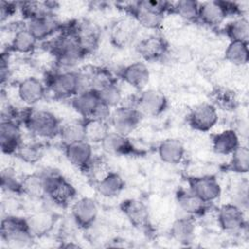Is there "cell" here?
Wrapping results in <instances>:
<instances>
[{
    "mask_svg": "<svg viewBox=\"0 0 249 249\" xmlns=\"http://www.w3.org/2000/svg\"><path fill=\"white\" fill-rule=\"evenodd\" d=\"M48 45L50 51L55 57L57 65L61 68H71L77 65L87 55L80 46L72 22L63 25L57 36L50 41Z\"/></svg>",
    "mask_w": 249,
    "mask_h": 249,
    "instance_id": "6da1fadb",
    "label": "cell"
},
{
    "mask_svg": "<svg viewBox=\"0 0 249 249\" xmlns=\"http://www.w3.org/2000/svg\"><path fill=\"white\" fill-rule=\"evenodd\" d=\"M171 7L172 2L144 0L132 2L124 9L138 25L148 29H158L161 26L165 14L171 13Z\"/></svg>",
    "mask_w": 249,
    "mask_h": 249,
    "instance_id": "7a4b0ae2",
    "label": "cell"
},
{
    "mask_svg": "<svg viewBox=\"0 0 249 249\" xmlns=\"http://www.w3.org/2000/svg\"><path fill=\"white\" fill-rule=\"evenodd\" d=\"M19 122L30 133L45 139L57 136L61 127L58 118L53 113L32 107L20 112Z\"/></svg>",
    "mask_w": 249,
    "mask_h": 249,
    "instance_id": "3957f363",
    "label": "cell"
},
{
    "mask_svg": "<svg viewBox=\"0 0 249 249\" xmlns=\"http://www.w3.org/2000/svg\"><path fill=\"white\" fill-rule=\"evenodd\" d=\"M0 235L2 241L12 248L29 247L35 239L26 219L13 215H8L2 219Z\"/></svg>",
    "mask_w": 249,
    "mask_h": 249,
    "instance_id": "277c9868",
    "label": "cell"
},
{
    "mask_svg": "<svg viewBox=\"0 0 249 249\" xmlns=\"http://www.w3.org/2000/svg\"><path fill=\"white\" fill-rule=\"evenodd\" d=\"M42 174L46 196L60 207H67L76 197L75 187L54 169L43 170Z\"/></svg>",
    "mask_w": 249,
    "mask_h": 249,
    "instance_id": "5b68a950",
    "label": "cell"
},
{
    "mask_svg": "<svg viewBox=\"0 0 249 249\" xmlns=\"http://www.w3.org/2000/svg\"><path fill=\"white\" fill-rule=\"evenodd\" d=\"M45 84L47 89L56 99H71L82 90L81 76L78 71L63 70L51 73Z\"/></svg>",
    "mask_w": 249,
    "mask_h": 249,
    "instance_id": "8992f818",
    "label": "cell"
},
{
    "mask_svg": "<svg viewBox=\"0 0 249 249\" xmlns=\"http://www.w3.org/2000/svg\"><path fill=\"white\" fill-rule=\"evenodd\" d=\"M240 7L231 1H205L199 3L198 21L209 27H218L229 17L241 15Z\"/></svg>",
    "mask_w": 249,
    "mask_h": 249,
    "instance_id": "52a82bcc",
    "label": "cell"
},
{
    "mask_svg": "<svg viewBox=\"0 0 249 249\" xmlns=\"http://www.w3.org/2000/svg\"><path fill=\"white\" fill-rule=\"evenodd\" d=\"M143 115L133 105L118 106L112 110L109 124L113 131L128 136L140 124Z\"/></svg>",
    "mask_w": 249,
    "mask_h": 249,
    "instance_id": "ba28073f",
    "label": "cell"
},
{
    "mask_svg": "<svg viewBox=\"0 0 249 249\" xmlns=\"http://www.w3.org/2000/svg\"><path fill=\"white\" fill-rule=\"evenodd\" d=\"M119 207L121 212L134 228L146 232L152 231L150 212L142 200L126 198L120 203Z\"/></svg>",
    "mask_w": 249,
    "mask_h": 249,
    "instance_id": "9c48e42d",
    "label": "cell"
},
{
    "mask_svg": "<svg viewBox=\"0 0 249 249\" xmlns=\"http://www.w3.org/2000/svg\"><path fill=\"white\" fill-rule=\"evenodd\" d=\"M138 26V23L129 16L114 21L109 31L112 45L119 49L129 47L137 36Z\"/></svg>",
    "mask_w": 249,
    "mask_h": 249,
    "instance_id": "30bf717a",
    "label": "cell"
},
{
    "mask_svg": "<svg viewBox=\"0 0 249 249\" xmlns=\"http://www.w3.org/2000/svg\"><path fill=\"white\" fill-rule=\"evenodd\" d=\"M186 182L188 189L207 203L215 201L222 194V188L218 180L212 175L188 176Z\"/></svg>",
    "mask_w": 249,
    "mask_h": 249,
    "instance_id": "8fae6325",
    "label": "cell"
},
{
    "mask_svg": "<svg viewBox=\"0 0 249 249\" xmlns=\"http://www.w3.org/2000/svg\"><path fill=\"white\" fill-rule=\"evenodd\" d=\"M74 32L80 46L86 54L92 53L99 46L101 31L99 26L89 19H81L72 22Z\"/></svg>",
    "mask_w": 249,
    "mask_h": 249,
    "instance_id": "7c38bea8",
    "label": "cell"
},
{
    "mask_svg": "<svg viewBox=\"0 0 249 249\" xmlns=\"http://www.w3.org/2000/svg\"><path fill=\"white\" fill-rule=\"evenodd\" d=\"M133 106L136 107L143 116L158 117L167 109L168 100L160 90L146 89L136 97Z\"/></svg>",
    "mask_w": 249,
    "mask_h": 249,
    "instance_id": "4fadbf2b",
    "label": "cell"
},
{
    "mask_svg": "<svg viewBox=\"0 0 249 249\" xmlns=\"http://www.w3.org/2000/svg\"><path fill=\"white\" fill-rule=\"evenodd\" d=\"M219 119L218 110L210 102H203L196 105L188 116L189 125L197 131L207 132L217 124Z\"/></svg>",
    "mask_w": 249,
    "mask_h": 249,
    "instance_id": "5bb4252c",
    "label": "cell"
},
{
    "mask_svg": "<svg viewBox=\"0 0 249 249\" xmlns=\"http://www.w3.org/2000/svg\"><path fill=\"white\" fill-rule=\"evenodd\" d=\"M71 217L80 229H91L98 217V206L95 200L90 197L79 198L71 207Z\"/></svg>",
    "mask_w": 249,
    "mask_h": 249,
    "instance_id": "9a60e30c",
    "label": "cell"
},
{
    "mask_svg": "<svg viewBox=\"0 0 249 249\" xmlns=\"http://www.w3.org/2000/svg\"><path fill=\"white\" fill-rule=\"evenodd\" d=\"M22 143L20 122L18 120H1L0 147L2 153L6 155H16Z\"/></svg>",
    "mask_w": 249,
    "mask_h": 249,
    "instance_id": "2e32d148",
    "label": "cell"
},
{
    "mask_svg": "<svg viewBox=\"0 0 249 249\" xmlns=\"http://www.w3.org/2000/svg\"><path fill=\"white\" fill-rule=\"evenodd\" d=\"M168 43L158 35H150L139 40L135 45V51L145 61H158L168 53Z\"/></svg>",
    "mask_w": 249,
    "mask_h": 249,
    "instance_id": "e0dca14e",
    "label": "cell"
},
{
    "mask_svg": "<svg viewBox=\"0 0 249 249\" xmlns=\"http://www.w3.org/2000/svg\"><path fill=\"white\" fill-rule=\"evenodd\" d=\"M217 219L220 228L227 232H237L246 228L243 210L231 202L219 208Z\"/></svg>",
    "mask_w": 249,
    "mask_h": 249,
    "instance_id": "ac0fdd59",
    "label": "cell"
},
{
    "mask_svg": "<svg viewBox=\"0 0 249 249\" xmlns=\"http://www.w3.org/2000/svg\"><path fill=\"white\" fill-rule=\"evenodd\" d=\"M102 150L114 156H140L143 152L137 149L128 136L122 135L115 131H110L100 143Z\"/></svg>",
    "mask_w": 249,
    "mask_h": 249,
    "instance_id": "d6986e66",
    "label": "cell"
},
{
    "mask_svg": "<svg viewBox=\"0 0 249 249\" xmlns=\"http://www.w3.org/2000/svg\"><path fill=\"white\" fill-rule=\"evenodd\" d=\"M175 198L179 209L185 215L193 218L205 215L210 204L203 201L188 188H179L175 194Z\"/></svg>",
    "mask_w": 249,
    "mask_h": 249,
    "instance_id": "ffe728a7",
    "label": "cell"
},
{
    "mask_svg": "<svg viewBox=\"0 0 249 249\" xmlns=\"http://www.w3.org/2000/svg\"><path fill=\"white\" fill-rule=\"evenodd\" d=\"M25 26L39 42L47 40L54 33L59 32L63 25L58 21L53 13H50L44 17L27 20Z\"/></svg>",
    "mask_w": 249,
    "mask_h": 249,
    "instance_id": "44dd1931",
    "label": "cell"
},
{
    "mask_svg": "<svg viewBox=\"0 0 249 249\" xmlns=\"http://www.w3.org/2000/svg\"><path fill=\"white\" fill-rule=\"evenodd\" d=\"M64 153L68 161L84 172L94 159L92 146L87 140L64 146Z\"/></svg>",
    "mask_w": 249,
    "mask_h": 249,
    "instance_id": "7402d4cb",
    "label": "cell"
},
{
    "mask_svg": "<svg viewBox=\"0 0 249 249\" xmlns=\"http://www.w3.org/2000/svg\"><path fill=\"white\" fill-rule=\"evenodd\" d=\"M47 90L46 84L33 76L23 79L18 85V95L28 106H33L41 101Z\"/></svg>",
    "mask_w": 249,
    "mask_h": 249,
    "instance_id": "603a6c76",
    "label": "cell"
},
{
    "mask_svg": "<svg viewBox=\"0 0 249 249\" xmlns=\"http://www.w3.org/2000/svg\"><path fill=\"white\" fill-rule=\"evenodd\" d=\"M101 101L93 89L82 90L71 98L72 108L83 118H92Z\"/></svg>",
    "mask_w": 249,
    "mask_h": 249,
    "instance_id": "cb8c5ba5",
    "label": "cell"
},
{
    "mask_svg": "<svg viewBox=\"0 0 249 249\" xmlns=\"http://www.w3.org/2000/svg\"><path fill=\"white\" fill-rule=\"evenodd\" d=\"M121 78L129 86L142 89L150 79V71L142 61H135L124 66L120 73Z\"/></svg>",
    "mask_w": 249,
    "mask_h": 249,
    "instance_id": "d4e9b609",
    "label": "cell"
},
{
    "mask_svg": "<svg viewBox=\"0 0 249 249\" xmlns=\"http://www.w3.org/2000/svg\"><path fill=\"white\" fill-rule=\"evenodd\" d=\"M29 230L34 237H42L50 233L56 224V215L51 211L43 210L26 218Z\"/></svg>",
    "mask_w": 249,
    "mask_h": 249,
    "instance_id": "484cf974",
    "label": "cell"
},
{
    "mask_svg": "<svg viewBox=\"0 0 249 249\" xmlns=\"http://www.w3.org/2000/svg\"><path fill=\"white\" fill-rule=\"evenodd\" d=\"M184 144L177 138H166L158 146V155L161 161L167 164H178L185 157Z\"/></svg>",
    "mask_w": 249,
    "mask_h": 249,
    "instance_id": "4316f807",
    "label": "cell"
},
{
    "mask_svg": "<svg viewBox=\"0 0 249 249\" xmlns=\"http://www.w3.org/2000/svg\"><path fill=\"white\" fill-rule=\"evenodd\" d=\"M196 232L195 218L190 216H182L174 220L170 228L172 238L183 245H189L193 242Z\"/></svg>",
    "mask_w": 249,
    "mask_h": 249,
    "instance_id": "83f0119b",
    "label": "cell"
},
{
    "mask_svg": "<svg viewBox=\"0 0 249 249\" xmlns=\"http://www.w3.org/2000/svg\"><path fill=\"white\" fill-rule=\"evenodd\" d=\"M94 186L99 195L111 198L122 193L124 189V181L118 172L109 170L100 180L94 183Z\"/></svg>",
    "mask_w": 249,
    "mask_h": 249,
    "instance_id": "f1b7e54d",
    "label": "cell"
},
{
    "mask_svg": "<svg viewBox=\"0 0 249 249\" xmlns=\"http://www.w3.org/2000/svg\"><path fill=\"white\" fill-rule=\"evenodd\" d=\"M38 41L27 30L25 24L16 28L13 39L7 51L18 53H31L36 49Z\"/></svg>",
    "mask_w": 249,
    "mask_h": 249,
    "instance_id": "f546056e",
    "label": "cell"
},
{
    "mask_svg": "<svg viewBox=\"0 0 249 249\" xmlns=\"http://www.w3.org/2000/svg\"><path fill=\"white\" fill-rule=\"evenodd\" d=\"M212 148L219 155H231L239 145V137L233 129H226L211 137Z\"/></svg>",
    "mask_w": 249,
    "mask_h": 249,
    "instance_id": "4dcf8cb0",
    "label": "cell"
},
{
    "mask_svg": "<svg viewBox=\"0 0 249 249\" xmlns=\"http://www.w3.org/2000/svg\"><path fill=\"white\" fill-rule=\"evenodd\" d=\"M211 104H213L216 109H220L227 112L234 111L238 106V99L235 92L229 88L223 86H217L212 89L210 94Z\"/></svg>",
    "mask_w": 249,
    "mask_h": 249,
    "instance_id": "1f68e13d",
    "label": "cell"
},
{
    "mask_svg": "<svg viewBox=\"0 0 249 249\" xmlns=\"http://www.w3.org/2000/svg\"><path fill=\"white\" fill-rule=\"evenodd\" d=\"M82 122L85 129V138L90 144L101 143L111 131L108 121L96 118H85L82 119Z\"/></svg>",
    "mask_w": 249,
    "mask_h": 249,
    "instance_id": "d6a6232c",
    "label": "cell"
},
{
    "mask_svg": "<svg viewBox=\"0 0 249 249\" xmlns=\"http://www.w3.org/2000/svg\"><path fill=\"white\" fill-rule=\"evenodd\" d=\"M55 2H39V1H26L18 2V9L23 17L27 20L44 17L50 13H53L56 9Z\"/></svg>",
    "mask_w": 249,
    "mask_h": 249,
    "instance_id": "836d02e7",
    "label": "cell"
},
{
    "mask_svg": "<svg viewBox=\"0 0 249 249\" xmlns=\"http://www.w3.org/2000/svg\"><path fill=\"white\" fill-rule=\"evenodd\" d=\"M21 191L22 195L32 198H44L46 196V190L42 171L23 176L21 179Z\"/></svg>",
    "mask_w": 249,
    "mask_h": 249,
    "instance_id": "e575fe53",
    "label": "cell"
},
{
    "mask_svg": "<svg viewBox=\"0 0 249 249\" xmlns=\"http://www.w3.org/2000/svg\"><path fill=\"white\" fill-rule=\"evenodd\" d=\"M224 33L230 41L245 42L249 41V21L246 18L240 17L230 22L224 27Z\"/></svg>",
    "mask_w": 249,
    "mask_h": 249,
    "instance_id": "d590c367",
    "label": "cell"
},
{
    "mask_svg": "<svg viewBox=\"0 0 249 249\" xmlns=\"http://www.w3.org/2000/svg\"><path fill=\"white\" fill-rule=\"evenodd\" d=\"M237 174H245L249 170V150L247 146L239 145L231 154L229 163L225 167Z\"/></svg>",
    "mask_w": 249,
    "mask_h": 249,
    "instance_id": "8d00e7d4",
    "label": "cell"
},
{
    "mask_svg": "<svg viewBox=\"0 0 249 249\" xmlns=\"http://www.w3.org/2000/svg\"><path fill=\"white\" fill-rule=\"evenodd\" d=\"M225 58L231 64L242 66L249 61L248 43L231 41L225 51Z\"/></svg>",
    "mask_w": 249,
    "mask_h": 249,
    "instance_id": "74e56055",
    "label": "cell"
},
{
    "mask_svg": "<svg viewBox=\"0 0 249 249\" xmlns=\"http://www.w3.org/2000/svg\"><path fill=\"white\" fill-rule=\"evenodd\" d=\"M58 136L63 146L86 140L83 122H71L65 124H61Z\"/></svg>",
    "mask_w": 249,
    "mask_h": 249,
    "instance_id": "f35d334b",
    "label": "cell"
},
{
    "mask_svg": "<svg viewBox=\"0 0 249 249\" xmlns=\"http://www.w3.org/2000/svg\"><path fill=\"white\" fill-rule=\"evenodd\" d=\"M45 146L41 142L22 143L16 153V157L23 162L34 164L38 162L44 156Z\"/></svg>",
    "mask_w": 249,
    "mask_h": 249,
    "instance_id": "ab89813d",
    "label": "cell"
},
{
    "mask_svg": "<svg viewBox=\"0 0 249 249\" xmlns=\"http://www.w3.org/2000/svg\"><path fill=\"white\" fill-rule=\"evenodd\" d=\"M199 2L195 0H180L172 2L171 13L177 14L185 20L196 22L198 21Z\"/></svg>",
    "mask_w": 249,
    "mask_h": 249,
    "instance_id": "60d3db41",
    "label": "cell"
},
{
    "mask_svg": "<svg viewBox=\"0 0 249 249\" xmlns=\"http://www.w3.org/2000/svg\"><path fill=\"white\" fill-rule=\"evenodd\" d=\"M21 179L12 167H6L1 171V188L7 193L22 195Z\"/></svg>",
    "mask_w": 249,
    "mask_h": 249,
    "instance_id": "b9f144b4",
    "label": "cell"
},
{
    "mask_svg": "<svg viewBox=\"0 0 249 249\" xmlns=\"http://www.w3.org/2000/svg\"><path fill=\"white\" fill-rule=\"evenodd\" d=\"M96 92L100 101L110 108L118 107L122 101V91L117 82L111 83L101 88L100 89L96 90Z\"/></svg>",
    "mask_w": 249,
    "mask_h": 249,
    "instance_id": "7bdbcfd3",
    "label": "cell"
},
{
    "mask_svg": "<svg viewBox=\"0 0 249 249\" xmlns=\"http://www.w3.org/2000/svg\"><path fill=\"white\" fill-rule=\"evenodd\" d=\"M231 203L237 205L242 210L243 208H246L248 205V182L244 178V180H241L237 182L234 187L232 188L231 192Z\"/></svg>",
    "mask_w": 249,
    "mask_h": 249,
    "instance_id": "ee69618b",
    "label": "cell"
},
{
    "mask_svg": "<svg viewBox=\"0 0 249 249\" xmlns=\"http://www.w3.org/2000/svg\"><path fill=\"white\" fill-rule=\"evenodd\" d=\"M18 9V3L10 2V1H1L0 2V18L3 22L12 16L15 15Z\"/></svg>",
    "mask_w": 249,
    "mask_h": 249,
    "instance_id": "f6af8a7d",
    "label": "cell"
},
{
    "mask_svg": "<svg viewBox=\"0 0 249 249\" xmlns=\"http://www.w3.org/2000/svg\"><path fill=\"white\" fill-rule=\"evenodd\" d=\"M10 75H11V70L9 65V53L7 51V53H2L1 58H0V80H1L2 86H4L6 82H8Z\"/></svg>",
    "mask_w": 249,
    "mask_h": 249,
    "instance_id": "bcb514c9",
    "label": "cell"
}]
</instances>
